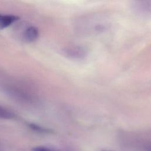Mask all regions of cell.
Here are the masks:
<instances>
[{"label": "cell", "mask_w": 151, "mask_h": 151, "mask_svg": "<svg viewBox=\"0 0 151 151\" xmlns=\"http://www.w3.org/2000/svg\"><path fill=\"white\" fill-rule=\"evenodd\" d=\"M63 52L65 56L72 59L83 58L87 54L84 48L77 45L68 47L63 50Z\"/></svg>", "instance_id": "obj_2"}, {"label": "cell", "mask_w": 151, "mask_h": 151, "mask_svg": "<svg viewBox=\"0 0 151 151\" xmlns=\"http://www.w3.org/2000/svg\"><path fill=\"white\" fill-rule=\"evenodd\" d=\"M15 114L10 110L0 105V118L3 119H12Z\"/></svg>", "instance_id": "obj_5"}, {"label": "cell", "mask_w": 151, "mask_h": 151, "mask_svg": "<svg viewBox=\"0 0 151 151\" xmlns=\"http://www.w3.org/2000/svg\"><path fill=\"white\" fill-rule=\"evenodd\" d=\"M18 19L19 18L15 15L0 14V29L7 28Z\"/></svg>", "instance_id": "obj_4"}, {"label": "cell", "mask_w": 151, "mask_h": 151, "mask_svg": "<svg viewBox=\"0 0 151 151\" xmlns=\"http://www.w3.org/2000/svg\"><path fill=\"white\" fill-rule=\"evenodd\" d=\"M38 29L34 26H29L25 29L22 37L25 42H32L38 38Z\"/></svg>", "instance_id": "obj_3"}, {"label": "cell", "mask_w": 151, "mask_h": 151, "mask_svg": "<svg viewBox=\"0 0 151 151\" xmlns=\"http://www.w3.org/2000/svg\"><path fill=\"white\" fill-rule=\"evenodd\" d=\"M132 10L137 15L143 17H151V1H136L131 4Z\"/></svg>", "instance_id": "obj_1"}, {"label": "cell", "mask_w": 151, "mask_h": 151, "mask_svg": "<svg viewBox=\"0 0 151 151\" xmlns=\"http://www.w3.org/2000/svg\"><path fill=\"white\" fill-rule=\"evenodd\" d=\"M32 151H62V150H57V149L50 148L45 146H37L33 148Z\"/></svg>", "instance_id": "obj_7"}, {"label": "cell", "mask_w": 151, "mask_h": 151, "mask_svg": "<svg viewBox=\"0 0 151 151\" xmlns=\"http://www.w3.org/2000/svg\"><path fill=\"white\" fill-rule=\"evenodd\" d=\"M29 126L31 129H32L36 132L41 133H49L51 132L50 129H48L45 127H42V126H41L38 124H35V123H29Z\"/></svg>", "instance_id": "obj_6"}, {"label": "cell", "mask_w": 151, "mask_h": 151, "mask_svg": "<svg viewBox=\"0 0 151 151\" xmlns=\"http://www.w3.org/2000/svg\"><path fill=\"white\" fill-rule=\"evenodd\" d=\"M100 151H114V150H107V149H103V150H101Z\"/></svg>", "instance_id": "obj_8"}]
</instances>
